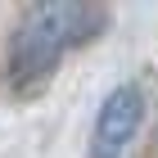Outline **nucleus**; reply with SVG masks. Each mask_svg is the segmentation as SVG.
Segmentation results:
<instances>
[{
	"label": "nucleus",
	"instance_id": "nucleus-1",
	"mask_svg": "<svg viewBox=\"0 0 158 158\" xmlns=\"http://www.w3.org/2000/svg\"><path fill=\"white\" fill-rule=\"evenodd\" d=\"M109 9L104 5H86V0H45V5H27L5 45V86L9 95L32 99L50 86L59 73L68 50H81L104 36Z\"/></svg>",
	"mask_w": 158,
	"mask_h": 158
},
{
	"label": "nucleus",
	"instance_id": "nucleus-2",
	"mask_svg": "<svg viewBox=\"0 0 158 158\" xmlns=\"http://www.w3.org/2000/svg\"><path fill=\"white\" fill-rule=\"evenodd\" d=\"M145 122V86L122 81L99 99L95 127H90V158H122Z\"/></svg>",
	"mask_w": 158,
	"mask_h": 158
}]
</instances>
